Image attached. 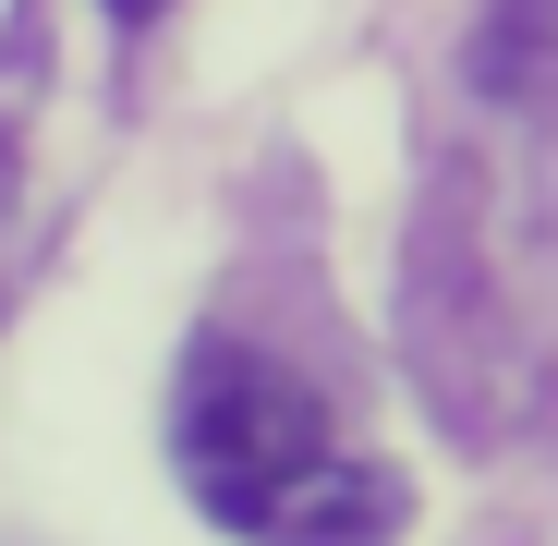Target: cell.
Masks as SVG:
<instances>
[{
  "instance_id": "2",
  "label": "cell",
  "mask_w": 558,
  "mask_h": 546,
  "mask_svg": "<svg viewBox=\"0 0 558 546\" xmlns=\"http://www.w3.org/2000/svg\"><path fill=\"white\" fill-rule=\"evenodd\" d=\"M170 437H182V474H195V498L255 534L279 498H292L316 462H328V413L279 377L267 352H231V340H195V364H182V401H170Z\"/></svg>"
},
{
  "instance_id": "3",
  "label": "cell",
  "mask_w": 558,
  "mask_h": 546,
  "mask_svg": "<svg viewBox=\"0 0 558 546\" xmlns=\"http://www.w3.org/2000/svg\"><path fill=\"white\" fill-rule=\"evenodd\" d=\"M401 522H413L401 474H389V462H340V449H328V462L279 498L255 534H267V546H389Z\"/></svg>"
},
{
  "instance_id": "4",
  "label": "cell",
  "mask_w": 558,
  "mask_h": 546,
  "mask_svg": "<svg viewBox=\"0 0 558 546\" xmlns=\"http://www.w3.org/2000/svg\"><path fill=\"white\" fill-rule=\"evenodd\" d=\"M461 73H474L486 98H534V85H558V0H486Z\"/></svg>"
},
{
  "instance_id": "1",
  "label": "cell",
  "mask_w": 558,
  "mask_h": 546,
  "mask_svg": "<svg viewBox=\"0 0 558 546\" xmlns=\"http://www.w3.org/2000/svg\"><path fill=\"white\" fill-rule=\"evenodd\" d=\"M425 219L449 231V255L413 231V292H401V340H413V377H425V413L449 437L498 449L522 413H534V352L498 304V280L474 267V170H437Z\"/></svg>"
},
{
  "instance_id": "5",
  "label": "cell",
  "mask_w": 558,
  "mask_h": 546,
  "mask_svg": "<svg viewBox=\"0 0 558 546\" xmlns=\"http://www.w3.org/2000/svg\"><path fill=\"white\" fill-rule=\"evenodd\" d=\"M146 13H158V0H110V25H146Z\"/></svg>"
}]
</instances>
